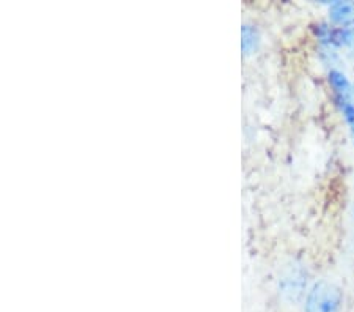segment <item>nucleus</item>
I'll use <instances>...</instances> for the list:
<instances>
[{
  "instance_id": "1",
  "label": "nucleus",
  "mask_w": 354,
  "mask_h": 312,
  "mask_svg": "<svg viewBox=\"0 0 354 312\" xmlns=\"http://www.w3.org/2000/svg\"><path fill=\"white\" fill-rule=\"evenodd\" d=\"M345 292L328 279L315 281L302 302V312H344Z\"/></svg>"
},
{
  "instance_id": "2",
  "label": "nucleus",
  "mask_w": 354,
  "mask_h": 312,
  "mask_svg": "<svg viewBox=\"0 0 354 312\" xmlns=\"http://www.w3.org/2000/svg\"><path fill=\"white\" fill-rule=\"evenodd\" d=\"M310 287H307L306 275L298 268L290 270L279 281V293L282 300L290 304H298L304 302L307 292Z\"/></svg>"
},
{
  "instance_id": "3",
  "label": "nucleus",
  "mask_w": 354,
  "mask_h": 312,
  "mask_svg": "<svg viewBox=\"0 0 354 312\" xmlns=\"http://www.w3.org/2000/svg\"><path fill=\"white\" fill-rule=\"evenodd\" d=\"M329 22L335 27L354 26V2H333L328 8Z\"/></svg>"
},
{
  "instance_id": "4",
  "label": "nucleus",
  "mask_w": 354,
  "mask_h": 312,
  "mask_svg": "<svg viewBox=\"0 0 354 312\" xmlns=\"http://www.w3.org/2000/svg\"><path fill=\"white\" fill-rule=\"evenodd\" d=\"M328 82L333 89L334 100L353 98L354 96V85L350 82V79L339 68H330L328 71Z\"/></svg>"
},
{
  "instance_id": "5",
  "label": "nucleus",
  "mask_w": 354,
  "mask_h": 312,
  "mask_svg": "<svg viewBox=\"0 0 354 312\" xmlns=\"http://www.w3.org/2000/svg\"><path fill=\"white\" fill-rule=\"evenodd\" d=\"M260 46L259 27L252 22H244L241 26V51L244 55L254 54Z\"/></svg>"
},
{
  "instance_id": "6",
  "label": "nucleus",
  "mask_w": 354,
  "mask_h": 312,
  "mask_svg": "<svg viewBox=\"0 0 354 312\" xmlns=\"http://www.w3.org/2000/svg\"><path fill=\"white\" fill-rule=\"evenodd\" d=\"M335 48L354 49V26L351 27H335Z\"/></svg>"
},
{
  "instance_id": "7",
  "label": "nucleus",
  "mask_w": 354,
  "mask_h": 312,
  "mask_svg": "<svg viewBox=\"0 0 354 312\" xmlns=\"http://www.w3.org/2000/svg\"><path fill=\"white\" fill-rule=\"evenodd\" d=\"M350 134H351V139L354 142V125H351V127H350Z\"/></svg>"
}]
</instances>
